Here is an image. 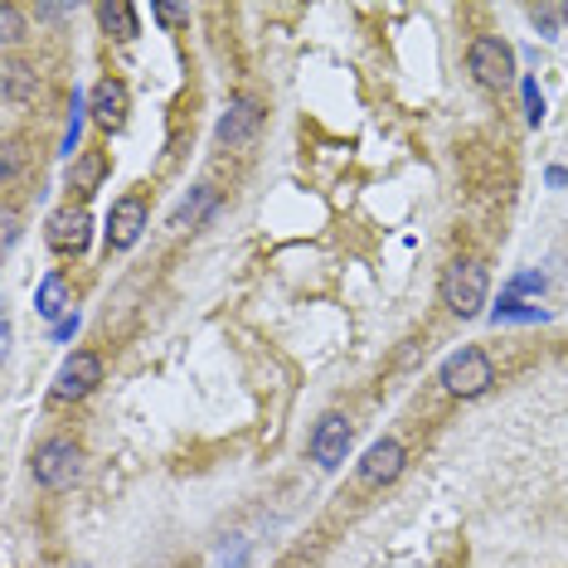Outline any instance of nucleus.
<instances>
[{
    "mask_svg": "<svg viewBox=\"0 0 568 568\" xmlns=\"http://www.w3.org/2000/svg\"><path fill=\"white\" fill-rule=\"evenodd\" d=\"M486 292H491V273L476 263V257H452L448 273H442V306H448L452 316L472 320L481 316V306H486Z\"/></svg>",
    "mask_w": 568,
    "mask_h": 568,
    "instance_id": "f257e3e1",
    "label": "nucleus"
},
{
    "mask_svg": "<svg viewBox=\"0 0 568 568\" xmlns=\"http://www.w3.org/2000/svg\"><path fill=\"white\" fill-rule=\"evenodd\" d=\"M491 385H496V365H491V355L476 350V345H462L456 355L442 360V389H448L452 399H481Z\"/></svg>",
    "mask_w": 568,
    "mask_h": 568,
    "instance_id": "f03ea898",
    "label": "nucleus"
},
{
    "mask_svg": "<svg viewBox=\"0 0 568 568\" xmlns=\"http://www.w3.org/2000/svg\"><path fill=\"white\" fill-rule=\"evenodd\" d=\"M30 472H34V481H40L44 491H69L73 481H78V472H83V452H78V442H69V438H49V442H40V448H34Z\"/></svg>",
    "mask_w": 568,
    "mask_h": 568,
    "instance_id": "7ed1b4c3",
    "label": "nucleus"
},
{
    "mask_svg": "<svg viewBox=\"0 0 568 568\" xmlns=\"http://www.w3.org/2000/svg\"><path fill=\"white\" fill-rule=\"evenodd\" d=\"M466 69H472V78L481 88H511L515 78V49L501 40V34H481L466 49Z\"/></svg>",
    "mask_w": 568,
    "mask_h": 568,
    "instance_id": "20e7f679",
    "label": "nucleus"
},
{
    "mask_svg": "<svg viewBox=\"0 0 568 568\" xmlns=\"http://www.w3.org/2000/svg\"><path fill=\"white\" fill-rule=\"evenodd\" d=\"M306 452H312V462L320 466V472H336V466L345 462V452H350V418L345 413H320Z\"/></svg>",
    "mask_w": 568,
    "mask_h": 568,
    "instance_id": "39448f33",
    "label": "nucleus"
},
{
    "mask_svg": "<svg viewBox=\"0 0 568 568\" xmlns=\"http://www.w3.org/2000/svg\"><path fill=\"white\" fill-rule=\"evenodd\" d=\"M97 385H103V360H97L93 350H73L64 360V369H59V379H54V399L78 403V399H88Z\"/></svg>",
    "mask_w": 568,
    "mask_h": 568,
    "instance_id": "423d86ee",
    "label": "nucleus"
},
{
    "mask_svg": "<svg viewBox=\"0 0 568 568\" xmlns=\"http://www.w3.org/2000/svg\"><path fill=\"white\" fill-rule=\"evenodd\" d=\"M257 132H263V107H257L253 97H233L229 113L219 117V141H224L229 151H249L257 141Z\"/></svg>",
    "mask_w": 568,
    "mask_h": 568,
    "instance_id": "0eeeda50",
    "label": "nucleus"
},
{
    "mask_svg": "<svg viewBox=\"0 0 568 568\" xmlns=\"http://www.w3.org/2000/svg\"><path fill=\"white\" fill-rule=\"evenodd\" d=\"M146 233V200L141 194H122L107 214V249L113 253H127L137 249V239Z\"/></svg>",
    "mask_w": 568,
    "mask_h": 568,
    "instance_id": "6e6552de",
    "label": "nucleus"
},
{
    "mask_svg": "<svg viewBox=\"0 0 568 568\" xmlns=\"http://www.w3.org/2000/svg\"><path fill=\"white\" fill-rule=\"evenodd\" d=\"M403 462H409V452H403V442H399V438H379L375 448L365 452V462H360V486H365V491L389 486V481L403 472Z\"/></svg>",
    "mask_w": 568,
    "mask_h": 568,
    "instance_id": "1a4fd4ad",
    "label": "nucleus"
},
{
    "mask_svg": "<svg viewBox=\"0 0 568 568\" xmlns=\"http://www.w3.org/2000/svg\"><path fill=\"white\" fill-rule=\"evenodd\" d=\"M127 107H132V93H127V83L122 78H103L93 88V97H88V113H93V122L103 132H117L122 122H127Z\"/></svg>",
    "mask_w": 568,
    "mask_h": 568,
    "instance_id": "9d476101",
    "label": "nucleus"
},
{
    "mask_svg": "<svg viewBox=\"0 0 568 568\" xmlns=\"http://www.w3.org/2000/svg\"><path fill=\"white\" fill-rule=\"evenodd\" d=\"M88 229H93V219H88V209H59L54 219H49V249L54 253H83L88 249Z\"/></svg>",
    "mask_w": 568,
    "mask_h": 568,
    "instance_id": "9b49d317",
    "label": "nucleus"
},
{
    "mask_svg": "<svg viewBox=\"0 0 568 568\" xmlns=\"http://www.w3.org/2000/svg\"><path fill=\"white\" fill-rule=\"evenodd\" d=\"M214 204H219V190L214 185H200V190H190V200H185L176 214H170V229L185 233V229H200L209 214H214Z\"/></svg>",
    "mask_w": 568,
    "mask_h": 568,
    "instance_id": "f8f14e48",
    "label": "nucleus"
},
{
    "mask_svg": "<svg viewBox=\"0 0 568 568\" xmlns=\"http://www.w3.org/2000/svg\"><path fill=\"white\" fill-rule=\"evenodd\" d=\"M69 282H64V273H49L44 282H40V292H34V312H40L44 320H64V312H69Z\"/></svg>",
    "mask_w": 568,
    "mask_h": 568,
    "instance_id": "ddd939ff",
    "label": "nucleus"
},
{
    "mask_svg": "<svg viewBox=\"0 0 568 568\" xmlns=\"http://www.w3.org/2000/svg\"><path fill=\"white\" fill-rule=\"evenodd\" d=\"M97 24H103L113 40H137V34H141L137 10H132L127 0H107V6H97Z\"/></svg>",
    "mask_w": 568,
    "mask_h": 568,
    "instance_id": "4468645a",
    "label": "nucleus"
},
{
    "mask_svg": "<svg viewBox=\"0 0 568 568\" xmlns=\"http://www.w3.org/2000/svg\"><path fill=\"white\" fill-rule=\"evenodd\" d=\"M24 97H34V73L20 69V64H10L6 69V103L15 107V103H24Z\"/></svg>",
    "mask_w": 568,
    "mask_h": 568,
    "instance_id": "2eb2a0df",
    "label": "nucleus"
},
{
    "mask_svg": "<svg viewBox=\"0 0 568 568\" xmlns=\"http://www.w3.org/2000/svg\"><path fill=\"white\" fill-rule=\"evenodd\" d=\"M103 170H107V160H103V156H88L78 170H73V185H78L83 194H93V190H97V180H103Z\"/></svg>",
    "mask_w": 568,
    "mask_h": 568,
    "instance_id": "dca6fc26",
    "label": "nucleus"
},
{
    "mask_svg": "<svg viewBox=\"0 0 568 568\" xmlns=\"http://www.w3.org/2000/svg\"><path fill=\"white\" fill-rule=\"evenodd\" d=\"M501 320H545V312L539 306H520L515 296H501V306H496V326Z\"/></svg>",
    "mask_w": 568,
    "mask_h": 568,
    "instance_id": "f3484780",
    "label": "nucleus"
},
{
    "mask_svg": "<svg viewBox=\"0 0 568 568\" xmlns=\"http://www.w3.org/2000/svg\"><path fill=\"white\" fill-rule=\"evenodd\" d=\"M69 132H64V156H73V146H78V132H83V113H88V107H83V97H73V107H69Z\"/></svg>",
    "mask_w": 568,
    "mask_h": 568,
    "instance_id": "a211bd4d",
    "label": "nucleus"
},
{
    "mask_svg": "<svg viewBox=\"0 0 568 568\" xmlns=\"http://www.w3.org/2000/svg\"><path fill=\"white\" fill-rule=\"evenodd\" d=\"M525 117H529V127H539L545 122V97H539V88L525 78Z\"/></svg>",
    "mask_w": 568,
    "mask_h": 568,
    "instance_id": "6ab92c4d",
    "label": "nucleus"
},
{
    "mask_svg": "<svg viewBox=\"0 0 568 568\" xmlns=\"http://www.w3.org/2000/svg\"><path fill=\"white\" fill-rule=\"evenodd\" d=\"M520 292H545V277H539V273H520L511 282V292H505V296H520Z\"/></svg>",
    "mask_w": 568,
    "mask_h": 568,
    "instance_id": "aec40b11",
    "label": "nucleus"
},
{
    "mask_svg": "<svg viewBox=\"0 0 568 568\" xmlns=\"http://www.w3.org/2000/svg\"><path fill=\"white\" fill-rule=\"evenodd\" d=\"M0 20H6V44H15L20 30H24V24H20V10H15V6H0Z\"/></svg>",
    "mask_w": 568,
    "mask_h": 568,
    "instance_id": "412c9836",
    "label": "nucleus"
},
{
    "mask_svg": "<svg viewBox=\"0 0 568 568\" xmlns=\"http://www.w3.org/2000/svg\"><path fill=\"white\" fill-rule=\"evenodd\" d=\"M156 20H166V24H190V10H185V6H156Z\"/></svg>",
    "mask_w": 568,
    "mask_h": 568,
    "instance_id": "4be33fe9",
    "label": "nucleus"
},
{
    "mask_svg": "<svg viewBox=\"0 0 568 568\" xmlns=\"http://www.w3.org/2000/svg\"><path fill=\"white\" fill-rule=\"evenodd\" d=\"M15 166H20V146H15V141H10V146H6V180H10V176H15Z\"/></svg>",
    "mask_w": 568,
    "mask_h": 568,
    "instance_id": "5701e85b",
    "label": "nucleus"
},
{
    "mask_svg": "<svg viewBox=\"0 0 568 568\" xmlns=\"http://www.w3.org/2000/svg\"><path fill=\"white\" fill-rule=\"evenodd\" d=\"M549 185H568V170H549Z\"/></svg>",
    "mask_w": 568,
    "mask_h": 568,
    "instance_id": "b1692460",
    "label": "nucleus"
},
{
    "mask_svg": "<svg viewBox=\"0 0 568 568\" xmlns=\"http://www.w3.org/2000/svg\"><path fill=\"white\" fill-rule=\"evenodd\" d=\"M78 568H88V564H78Z\"/></svg>",
    "mask_w": 568,
    "mask_h": 568,
    "instance_id": "393cba45",
    "label": "nucleus"
}]
</instances>
